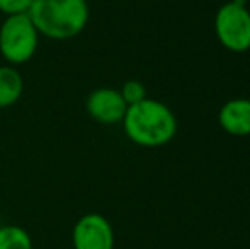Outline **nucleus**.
<instances>
[{
	"label": "nucleus",
	"instance_id": "f03ea898",
	"mask_svg": "<svg viewBox=\"0 0 250 249\" xmlns=\"http://www.w3.org/2000/svg\"><path fill=\"white\" fill-rule=\"evenodd\" d=\"M27 16L40 36L66 41L85 29L90 9L87 0H33Z\"/></svg>",
	"mask_w": 250,
	"mask_h": 249
},
{
	"label": "nucleus",
	"instance_id": "20e7f679",
	"mask_svg": "<svg viewBox=\"0 0 250 249\" xmlns=\"http://www.w3.org/2000/svg\"><path fill=\"white\" fill-rule=\"evenodd\" d=\"M214 34L228 51L245 53L250 50V12L244 0L225 2L216 10Z\"/></svg>",
	"mask_w": 250,
	"mask_h": 249
},
{
	"label": "nucleus",
	"instance_id": "f257e3e1",
	"mask_svg": "<svg viewBox=\"0 0 250 249\" xmlns=\"http://www.w3.org/2000/svg\"><path fill=\"white\" fill-rule=\"evenodd\" d=\"M123 128L133 143L155 149L174 140L177 133V118L167 104L146 97L133 106H128Z\"/></svg>",
	"mask_w": 250,
	"mask_h": 249
},
{
	"label": "nucleus",
	"instance_id": "f8f14e48",
	"mask_svg": "<svg viewBox=\"0 0 250 249\" xmlns=\"http://www.w3.org/2000/svg\"><path fill=\"white\" fill-rule=\"evenodd\" d=\"M114 249H116V248H114Z\"/></svg>",
	"mask_w": 250,
	"mask_h": 249
},
{
	"label": "nucleus",
	"instance_id": "6e6552de",
	"mask_svg": "<svg viewBox=\"0 0 250 249\" xmlns=\"http://www.w3.org/2000/svg\"><path fill=\"white\" fill-rule=\"evenodd\" d=\"M24 92L22 75L12 65L0 67V108H10Z\"/></svg>",
	"mask_w": 250,
	"mask_h": 249
},
{
	"label": "nucleus",
	"instance_id": "39448f33",
	"mask_svg": "<svg viewBox=\"0 0 250 249\" xmlns=\"http://www.w3.org/2000/svg\"><path fill=\"white\" fill-rule=\"evenodd\" d=\"M73 249H114V230L101 213H85L72 230Z\"/></svg>",
	"mask_w": 250,
	"mask_h": 249
},
{
	"label": "nucleus",
	"instance_id": "423d86ee",
	"mask_svg": "<svg viewBox=\"0 0 250 249\" xmlns=\"http://www.w3.org/2000/svg\"><path fill=\"white\" fill-rule=\"evenodd\" d=\"M87 113L94 121L101 125H118L125 120L128 104L125 103L121 92L112 87L94 89L87 97Z\"/></svg>",
	"mask_w": 250,
	"mask_h": 249
},
{
	"label": "nucleus",
	"instance_id": "9d476101",
	"mask_svg": "<svg viewBox=\"0 0 250 249\" xmlns=\"http://www.w3.org/2000/svg\"><path fill=\"white\" fill-rule=\"evenodd\" d=\"M119 92H121L123 99H125V103L128 106H133V104L146 99V87L140 80H126L121 89H119Z\"/></svg>",
	"mask_w": 250,
	"mask_h": 249
},
{
	"label": "nucleus",
	"instance_id": "0eeeda50",
	"mask_svg": "<svg viewBox=\"0 0 250 249\" xmlns=\"http://www.w3.org/2000/svg\"><path fill=\"white\" fill-rule=\"evenodd\" d=\"M218 123L233 136L250 135V99L235 97L230 99L218 111Z\"/></svg>",
	"mask_w": 250,
	"mask_h": 249
},
{
	"label": "nucleus",
	"instance_id": "9b49d317",
	"mask_svg": "<svg viewBox=\"0 0 250 249\" xmlns=\"http://www.w3.org/2000/svg\"><path fill=\"white\" fill-rule=\"evenodd\" d=\"M33 5V0H0V12L5 17L27 14Z\"/></svg>",
	"mask_w": 250,
	"mask_h": 249
},
{
	"label": "nucleus",
	"instance_id": "7ed1b4c3",
	"mask_svg": "<svg viewBox=\"0 0 250 249\" xmlns=\"http://www.w3.org/2000/svg\"><path fill=\"white\" fill-rule=\"evenodd\" d=\"M40 33L27 14L9 16L0 26V55L9 65H22L34 57Z\"/></svg>",
	"mask_w": 250,
	"mask_h": 249
},
{
	"label": "nucleus",
	"instance_id": "1a4fd4ad",
	"mask_svg": "<svg viewBox=\"0 0 250 249\" xmlns=\"http://www.w3.org/2000/svg\"><path fill=\"white\" fill-rule=\"evenodd\" d=\"M0 249H33L29 232L19 226L0 227Z\"/></svg>",
	"mask_w": 250,
	"mask_h": 249
}]
</instances>
